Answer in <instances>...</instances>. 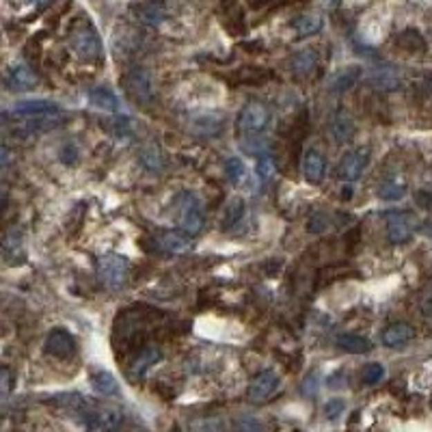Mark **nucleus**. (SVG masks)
<instances>
[{
  "label": "nucleus",
  "instance_id": "1",
  "mask_svg": "<svg viewBox=\"0 0 432 432\" xmlns=\"http://www.w3.org/2000/svg\"><path fill=\"white\" fill-rule=\"evenodd\" d=\"M176 205H178V220L182 232L197 236L205 225V214L197 195L190 193V190H184V193L176 197Z\"/></svg>",
  "mask_w": 432,
  "mask_h": 432
},
{
  "label": "nucleus",
  "instance_id": "2",
  "mask_svg": "<svg viewBox=\"0 0 432 432\" xmlns=\"http://www.w3.org/2000/svg\"><path fill=\"white\" fill-rule=\"evenodd\" d=\"M69 48H72L74 57L84 61V63L100 61V57H102L100 37L89 24H82V26L72 30V35H69Z\"/></svg>",
  "mask_w": 432,
  "mask_h": 432
},
{
  "label": "nucleus",
  "instance_id": "3",
  "mask_svg": "<svg viewBox=\"0 0 432 432\" xmlns=\"http://www.w3.org/2000/svg\"><path fill=\"white\" fill-rule=\"evenodd\" d=\"M128 270H130V264H128V259L124 255L109 253V255H102L97 259V276H100V281L106 288H111V290H119V288L126 285Z\"/></svg>",
  "mask_w": 432,
  "mask_h": 432
},
{
  "label": "nucleus",
  "instance_id": "4",
  "mask_svg": "<svg viewBox=\"0 0 432 432\" xmlns=\"http://www.w3.org/2000/svg\"><path fill=\"white\" fill-rule=\"evenodd\" d=\"M76 420L86 430H115V428L121 426V420H124V415H121L117 408H111V406L86 404L76 415Z\"/></svg>",
  "mask_w": 432,
  "mask_h": 432
},
{
  "label": "nucleus",
  "instance_id": "5",
  "mask_svg": "<svg viewBox=\"0 0 432 432\" xmlns=\"http://www.w3.org/2000/svg\"><path fill=\"white\" fill-rule=\"evenodd\" d=\"M124 86L136 104H149L153 100V78L145 67H132L124 78Z\"/></svg>",
  "mask_w": 432,
  "mask_h": 432
},
{
  "label": "nucleus",
  "instance_id": "6",
  "mask_svg": "<svg viewBox=\"0 0 432 432\" xmlns=\"http://www.w3.org/2000/svg\"><path fill=\"white\" fill-rule=\"evenodd\" d=\"M44 350L46 355L57 357V359H72L78 350V346L72 333H67L65 328H55L52 333H48Z\"/></svg>",
  "mask_w": 432,
  "mask_h": 432
},
{
  "label": "nucleus",
  "instance_id": "7",
  "mask_svg": "<svg viewBox=\"0 0 432 432\" xmlns=\"http://www.w3.org/2000/svg\"><path fill=\"white\" fill-rule=\"evenodd\" d=\"M268 119H270V115H268L264 104L251 102V104H247V106L240 111V115H238V126H240L242 132L257 134V132H262L268 126Z\"/></svg>",
  "mask_w": 432,
  "mask_h": 432
},
{
  "label": "nucleus",
  "instance_id": "8",
  "mask_svg": "<svg viewBox=\"0 0 432 432\" xmlns=\"http://www.w3.org/2000/svg\"><path fill=\"white\" fill-rule=\"evenodd\" d=\"M417 227V218L411 212H389L387 214V236L393 245H400L411 238V234Z\"/></svg>",
  "mask_w": 432,
  "mask_h": 432
},
{
  "label": "nucleus",
  "instance_id": "9",
  "mask_svg": "<svg viewBox=\"0 0 432 432\" xmlns=\"http://www.w3.org/2000/svg\"><path fill=\"white\" fill-rule=\"evenodd\" d=\"M370 162V149L368 147H359V149H353L344 156V160L339 162V178L346 180V182H355L361 178L363 169L368 167Z\"/></svg>",
  "mask_w": 432,
  "mask_h": 432
},
{
  "label": "nucleus",
  "instance_id": "10",
  "mask_svg": "<svg viewBox=\"0 0 432 432\" xmlns=\"http://www.w3.org/2000/svg\"><path fill=\"white\" fill-rule=\"evenodd\" d=\"M13 113L17 117H26V119H41V117H59L61 106L50 100H24L17 102L13 106Z\"/></svg>",
  "mask_w": 432,
  "mask_h": 432
},
{
  "label": "nucleus",
  "instance_id": "11",
  "mask_svg": "<svg viewBox=\"0 0 432 432\" xmlns=\"http://www.w3.org/2000/svg\"><path fill=\"white\" fill-rule=\"evenodd\" d=\"M279 387V376L272 370H264L253 376L249 385V397L253 402H264L274 393V389Z\"/></svg>",
  "mask_w": 432,
  "mask_h": 432
},
{
  "label": "nucleus",
  "instance_id": "12",
  "mask_svg": "<svg viewBox=\"0 0 432 432\" xmlns=\"http://www.w3.org/2000/svg\"><path fill=\"white\" fill-rule=\"evenodd\" d=\"M5 82H7V86L11 91H32L39 80H37V76H35V72L28 65L17 63L7 72Z\"/></svg>",
  "mask_w": 432,
  "mask_h": 432
},
{
  "label": "nucleus",
  "instance_id": "13",
  "mask_svg": "<svg viewBox=\"0 0 432 432\" xmlns=\"http://www.w3.org/2000/svg\"><path fill=\"white\" fill-rule=\"evenodd\" d=\"M160 357H162V353H160L158 346H145V348H143L141 353H138V355L132 359L130 366H128V376H130L132 380L143 378V376L147 374V370L153 366V363H158V361H160Z\"/></svg>",
  "mask_w": 432,
  "mask_h": 432
},
{
  "label": "nucleus",
  "instance_id": "14",
  "mask_svg": "<svg viewBox=\"0 0 432 432\" xmlns=\"http://www.w3.org/2000/svg\"><path fill=\"white\" fill-rule=\"evenodd\" d=\"M136 17L147 26H158L167 20V7L162 0H141L136 7Z\"/></svg>",
  "mask_w": 432,
  "mask_h": 432
},
{
  "label": "nucleus",
  "instance_id": "15",
  "mask_svg": "<svg viewBox=\"0 0 432 432\" xmlns=\"http://www.w3.org/2000/svg\"><path fill=\"white\" fill-rule=\"evenodd\" d=\"M190 234H180V232H165L158 236V249L165 251V253H173V255H180V253H186L193 249V242L188 238Z\"/></svg>",
  "mask_w": 432,
  "mask_h": 432
},
{
  "label": "nucleus",
  "instance_id": "16",
  "mask_svg": "<svg viewBox=\"0 0 432 432\" xmlns=\"http://www.w3.org/2000/svg\"><path fill=\"white\" fill-rule=\"evenodd\" d=\"M370 82H372V86H376V89H383V91L397 89V86H400V72H397V69L391 67V65L374 67L370 72Z\"/></svg>",
  "mask_w": 432,
  "mask_h": 432
},
{
  "label": "nucleus",
  "instance_id": "17",
  "mask_svg": "<svg viewBox=\"0 0 432 432\" xmlns=\"http://www.w3.org/2000/svg\"><path fill=\"white\" fill-rule=\"evenodd\" d=\"M3 255H5V262L9 266L13 264H20L24 259V245H22V232L13 227L11 232H7L5 240H3Z\"/></svg>",
  "mask_w": 432,
  "mask_h": 432
},
{
  "label": "nucleus",
  "instance_id": "18",
  "mask_svg": "<svg viewBox=\"0 0 432 432\" xmlns=\"http://www.w3.org/2000/svg\"><path fill=\"white\" fill-rule=\"evenodd\" d=\"M190 130L199 136H214L223 130V117L216 113H203L190 119Z\"/></svg>",
  "mask_w": 432,
  "mask_h": 432
},
{
  "label": "nucleus",
  "instance_id": "19",
  "mask_svg": "<svg viewBox=\"0 0 432 432\" xmlns=\"http://www.w3.org/2000/svg\"><path fill=\"white\" fill-rule=\"evenodd\" d=\"M324 171H326V165H324L322 153L316 151V149H307V153L303 156V173H305V178L311 184H318L324 178Z\"/></svg>",
  "mask_w": 432,
  "mask_h": 432
},
{
  "label": "nucleus",
  "instance_id": "20",
  "mask_svg": "<svg viewBox=\"0 0 432 432\" xmlns=\"http://www.w3.org/2000/svg\"><path fill=\"white\" fill-rule=\"evenodd\" d=\"M415 331L413 326L406 324V322H397V324H391L385 328L383 333V344L389 346V348H397V346H404L413 339Z\"/></svg>",
  "mask_w": 432,
  "mask_h": 432
},
{
  "label": "nucleus",
  "instance_id": "21",
  "mask_svg": "<svg viewBox=\"0 0 432 432\" xmlns=\"http://www.w3.org/2000/svg\"><path fill=\"white\" fill-rule=\"evenodd\" d=\"M89 100L93 106L102 109V111H111V113H119L121 104H119V97L109 89V86H93L89 89Z\"/></svg>",
  "mask_w": 432,
  "mask_h": 432
},
{
  "label": "nucleus",
  "instance_id": "22",
  "mask_svg": "<svg viewBox=\"0 0 432 432\" xmlns=\"http://www.w3.org/2000/svg\"><path fill=\"white\" fill-rule=\"evenodd\" d=\"M355 134V121L350 119V115L346 113H337L331 121V136L335 143H346L350 141Z\"/></svg>",
  "mask_w": 432,
  "mask_h": 432
},
{
  "label": "nucleus",
  "instance_id": "23",
  "mask_svg": "<svg viewBox=\"0 0 432 432\" xmlns=\"http://www.w3.org/2000/svg\"><path fill=\"white\" fill-rule=\"evenodd\" d=\"M335 344L339 346L341 350L353 353V355H363L372 350V341L361 337V335H353V333H341L335 337Z\"/></svg>",
  "mask_w": 432,
  "mask_h": 432
},
{
  "label": "nucleus",
  "instance_id": "24",
  "mask_svg": "<svg viewBox=\"0 0 432 432\" xmlns=\"http://www.w3.org/2000/svg\"><path fill=\"white\" fill-rule=\"evenodd\" d=\"M359 76H361V67H357V65L344 67L341 72L333 78V82H331V91H333V93L348 91L350 86L359 80Z\"/></svg>",
  "mask_w": 432,
  "mask_h": 432
},
{
  "label": "nucleus",
  "instance_id": "25",
  "mask_svg": "<svg viewBox=\"0 0 432 432\" xmlns=\"http://www.w3.org/2000/svg\"><path fill=\"white\" fill-rule=\"evenodd\" d=\"M91 387L95 389V393H100L104 397H106V395H115L119 391L115 376L109 374V372H104V370L91 374Z\"/></svg>",
  "mask_w": 432,
  "mask_h": 432
},
{
  "label": "nucleus",
  "instance_id": "26",
  "mask_svg": "<svg viewBox=\"0 0 432 432\" xmlns=\"http://www.w3.org/2000/svg\"><path fill=\"white\" fill-rule=\"evenodd\" d=\"M318 65V55L314 50H303L292 59V69L297 74H311Z\"/></svg>",
  "mask_w": 432,
  "mask_h": 432
},
{
  "label": "nucleus",
  "instance_id": "27",
  "mask_svg": "<svg viewBox=\"0 0 432 432\" xmlns=\"http://www.w3.org/2000/svg\"><path fill=\"white\" fill-rule=\"evenodd\" d=\"M404 193H406L404 182H397L395 178H389L378 186V197L385 201H397L404 197Z\"/></svg>",
  "mask_w": 432,
  "mask_h": 432
},
{
  "label": "nucleus",
  "instance_id": "28",
  "mask_svg": "<svg viewBox=\"0 0 432 432\" xmlns=\"http://www.w3.org/2000/svg\"><path fill=\"white\" fill-rule=\"evenodd\" d=\"M52 402H55L57 406H61V408H65V411H69V413H74V417L86 404H89L80 393H61V395H55V400Z\"/></svg>",
  "mask_w": 432,
  "mask_h": 432
},
{
  "label": "nucleus",
  "instance_id": "29",
  "mask_svg": "<svg viewBox=\"0 0 432 432\" xmlns=\"http://www.w3.org/2000/svg\"><path fill=\"white\" fill-rule=\"evenodd\" d=\"M292 26H294V30H297L301 37H307V35H314V32H318L320 28H322V20L318 15H299L297 20L292 22Z\"/></svg>",
  "mask_w": 432,
  "mask_h": 432
},
{
  "label": "nucleus",
  "instance_id": "30",
  "mask_svg": "<svg viewBox=\"0 0 432 432\" xmlns=\"http://www.w3.org/2000/svg\"><path fill=\"white\" fill-rule=\"evenodd\" d=\"M245 216V201L240 197L229 199V203L225 205V214H223V227H232V225L240 223Z\"/></svg>",
  "mask_w": 432,
  "mask_h": 432
},
{
  "label": "nucleus",
  "instance_id": "31",
  "mask_svg": "<svg viewBox=\"0 0 432 432\" xmlns=\"http://www.w3.org/2000/svg\"><path fill=\"white\" fill-rule=\"evenodd\" d=\"M225 176H227V180L232 184H242L247 180V167L245 162H242L240 158H229L227 162H225Z\"/></svg>",
  "mask_w": 432,
  "mask_h": 432
},
{
  "label": "nucleus",
  "instance_id": "32",
  "mask_svg": "<svg viewBox=\"0 0 432 432\" xmlns=\"http://www.w3.org/2000/svg\"><path fill=\"white\" fill-rule=\"evenodd\" d=\"M397 46H402L406 48L408 52H415V50H424V39H422V35L417 30H404L400 37H397Z\"/></svg>",
  "mask_w": 432,
  "mask_h": 432
},
{
  "label": "nucleus",
  "instance_id": "33",
  "mask_svg": "<svg viewBox=\"0 0 432 432\" xmlns=\"http://www.w3.org/2000/svg\"><path fill=\"white\" fill-rule=\"evenodd\" d=\"M274 171H276V167H274V160L270 158V156H268V153H262V156H259V160H257V178H259V182H268V180H272Z\"/></svg>",
  "mask_w": 432,
  "mask_h": 432
},
{
  "label": "nucleus",
  "instance_id": "34",
  "mask_svg": "<svg viewBox=\"0 0 432 432\" xmlns=\"http://www.w3.org/2000/svg\"><path fill=\"white\" fill-rule=\"evenodd\" d=\"M141 162H143L145 169H149V171H160V169H162V156H160V151L156 149V147H147V149H143V153H141Z\"/></svg>",
  "mask_w": 432,
  "mask_h": 432
},
{
  "label": "nucleus",
  "instance_id": "35",
  "mask_svg": "<svg viewBox=\"0 0 432 432\" xmlns=\"http://www.w3.org/2000/svg\"><path fill=\"white\" fill-rule=\"evenodd\" d=\"M383 376H385L383 363H368V366L363 368V380H366L368 385H376L378 380H383Z\"/></svg>",
  "mask_w": 432,
  "mask_h": 432
},
{
  "label": "nucleus",
  "instance_id": "36",
  "mask_svg": "<svg viewBox=\"0 0 432 432\" xmlns=\"http://www.w3.org/2000/svg\"><path fill=\"white\" fill-rule=\"evenodd\" d=\"M328 225V218L324 216V214H320V212H316L314 216L309 218V225H307V229L311 232V234H320L324 227Z\"/></svg>",
  "mask_w": 432,
  "mask_h": 432
},
{
  "label": "nucleus",
  "instance_id": "37",
  "mask_svg": "<svg viewBox=\"0 0 432 432\" xmlns=\"http://www.w3.org/2000/svg\"><path fill=\"white\" fill-rule=\"evenodd\" d=\"M61 160L65 165H76L78 160V151H76V145L74 143H65L63 149H61Z\"/></svg>",
  "mask_w": 432,
  "mask_h": 432
},
{
  "label": "nucleus",
  "instance_id": "38",
  "mask_svg": "<svg viewBox=\"0 0 432 432\" xmlns=\"http://www.w3.org/2000/svg\"><path fill=\"white\" fill-rule=\"evenodd\" d=\"M341 413H344V400H328L324 404V415L328 420H335Z\"/></svg>",
  "mask_w": 432,
  "mask_h": 432
},
{
  "label": "nucleus",
  "instance_id": "39",
  "mask_svg": "<svg viewBox=\"0 0 432 432\" xmlns=\"http://www.w3.org/2000/svg\"><path fill=\"white\" fill-rule=\"evenodd\" d=\"M9 391H11V372L3 368L0 370V395H3V400L9 397Z\"/></svg>",
  "mask_w": 432,
  "mask_h": 432
},
{
  "label": "nucleus",
  "instance_id": "40",
  "mask_svg": "<svg viewBox=\"0 0 432 432\" xmlns=\"http://www.w3.org/2000/svg\"><path fill=\"white\" fill-rule=\"evenodd\" d=\"M422 314H424L426 322L432 326V288L424 294V299H422Z\"/></svg>",
  "mask_w": 432,
  "mask_h": 432
},
{
  "label": "nucleus",
  "instance_id": "41",
  "mask_svg": "<svg viewBox=\"0 0 432 432\" xmlns=\"http://www.w3.org/2000/svg\"><path fill=\"white\" fill-rule=\"evenodd\" d=\"M316 385H318V383H316V376H309V378H307V383H305V387H303V391H305V393H309V391H311V393H316V389H318Z\"/></svg>",
  "mask_w": 432,
  "mask_h": 432
},
{
  "label": "nucleus",
  "instance_id": "42",
  "mask_svg": "<svg viewBox=\"0 0 432 432\" xmlns=\"http://www.w3.org/2000/svg\"><path fill=\"white\" fill-rule=\"evenodd\" d=\"M424 234L432 240V223H428V225H426V227H424Z\"/></svg>",
  "mask_w": 432,
  "mask_h": 432
},
{
  "label": "nucleus",
  "instance_id": "43",
  "mask_svg": "<svg viewBox=\"0 0 432 432\" xmlns=\"http://www.w3.org/2000/svg\"><path fill=\"white\" fill-rule=\"evenodd\" d=\"M337 3H339V0H324V5H326V7H331V9L337 7Z\"/></svg>",
  "mask_w": 432,
  "mask_h": 432
},
{
  "label": "nucleus",
  "instance_id": "44",
  "mask_svg": "<svg viewBox=\"0 0 432 432\" xmlns=\"http://www.w3.org/2000/svg\"><path fill=\"white\" fill-rule=\"evenodd\" d=\"M35 5H46V3H50V0H32Z\"/></svg>",
  "mask_w": 432,
  "mask_h": 432
}]
</instances>
